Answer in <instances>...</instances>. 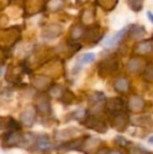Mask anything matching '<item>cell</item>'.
<instances>
[{"instance_id":"1","label":"cell","mask_w":153,"mask_h":154,"mask_svg":"<svg viewBox=\"0 0 153 154\" xmlns=\"http://www.w3.org/2000/svg\"><path fill=\"white\" fill-rule=\"evenodd\" d=\"M109 120H110V124L115 129L118 131H124L126 130L128 124L130 123V118L129 114L126 111H121L118 113L109 114Z\"/></svg>"},{"instance_id":"2","label":"cell","mask_w":153,"mask_h":154,"mask_svg":"<svg viewBox=\"0 0 153 154\" xmlns=\"http://www.w3.org/2000/svg\"><path fill=\"white\" fill-rule=\"evenodd\" d=\"M118 61L115 58H107L99 65V75L103 78H106L108 75H111L118 71Z\"/></svg>"},{"instance_id":"3","label":"cell","mask_w":153,"mask_h":154,"mask_svg":"<svg viewBox=\"0 0 153 154\" xmlns=\"http://www.w3.org/2000/svg\"><path fill=\"white\" fill-rule=\"evenodd\" d=\"M84 126L86 128H88V129L94 130L98 133H105L107 131V129H108L107 124L104 121L96 118L93 114H90V116H86L85 121H84Z\"/></svg>"},{"instance_id":"4","label":"cell","mask_w":153,"mask_h":154,"mask_svg":"<svg viewBox=\"0 0 153 154\" xmlns=\"http://www.w3.org/2000/svg\"><path fill=\"white\" fill-rule=\"evenodd\" d=\"M35 106H36V110L42 114H49L51 111L50 102H49L48 97L45 95L44 93H41V94L36 97Z\"/></svg>"},{"instance_id":"5","label":"cell","mask_w":153,"mask_h":154,"mask_svg":"<svg viewBox=\"0 0 153 154\" xmlns=\"http://www.w3.org/2000/svg\"><path fill=\"white\" fill-rule=\"evenodd\" d=\"M146 102L139 95H131L128 100V109L134 113H141L145 110Z\"/></svg>"},{"instance_id":"6","label":"cell","mask_w":153,"mask_h":154,"mask_svg":"<svg viewBox=\"0 0 153 154\" xmlns=\"http://www.w3.org/2000/svg\"><path fill=\"white\" fill-rule=\"evenodd\" d=\"M125 108V103L124 100L121 97H112L106 101L105 104V109L109 114L112 113H118V112L124 111Z\"/></svg>"},{"instance_id":"7","label":"cell","mask_w":153,"mask_h":154,"mask_svg":"<svg viewBox=\"0 0 153 154\" xmlns=\"http://www.w3.org/2000/svg\"><path fill=\"white\" fill-rule=\"evenodd\" d=\"M88 103H89V106L93 111L96 110H99L106 104V97H105V94L103 92L96 91L93 92L88 97Z\"/></svg>"},{"instance_id":"8","label":"cell","mask_w":153,"mask_h":154,"mask_svg":"<svg viewBox=\"0 0 153 154\" xmlns=\"http://www.w3.org/2000/svg\"><path fill=\"white\" fill-rule=\"evenodd\" d=\"M3 136L4 144H6L10 147L17 146L24 140V135H22L19 131H10L8 133L4 134Z\"/></svg>"},{"instance_id":"9","label":"cell","mask_w":153,"mask_h":154,"mask_svg":"<svg viewBox=\"0 0 153 154\" xmlns=\"http://www.w3.org/2000/svg\"><path fill=\"white\" fill-rule=\"evenodd\" d=\"M88 136L89 135L72 140H69V142L63 144L60 148H63V149H65V150H82V149L84 148V146H85V143H86V140H87Z\"/></svg>"},{"instance_id":"10","label":"cell","mask_w":153,"mask_h":154,"mask_svg":"<svg viewBox=\"0 0 153 154\" xmlns=\"http://www.w3.org/2000/svg\"><path fill=\"white\" fill-rule=\"evenodd\" d=\"M34 146H35V148L37 149V150L42 151V152L48 151L49 149L53 147L48 135H40V136H38V137H36Z\"/></svg>"},{"instance_id":"11","label":"cell","mask_w":153,"mask_h":154,"mask_svg":"<svg viewBox=\"0 0 153 154\" xmlns=\"http://www.w3.org/2000/svg\"><path fill=\"white\" fill-rule=\"evenodd\" d=\"M145 61L143 59H141V58H132L128 62V70L132 73L142 72L145 69Z\"/></svg>"},{"instance_id":"12","label":"cell","mask_w":153,"mask_h":154,"mask_svg":"<svg viewBox=\"0 0 153 154\" xmlns=\"http://www.w3.org/2000/svg\"><path fill=\"white\" fill-rule=\"evenodd\" d=\"M62 34V27L59 24H50L43 31V37L46 39H55Z\"/></svg>"},{"instance_id":"13","label":"cell","mask_w":153,"mask_h":154,"mask_svg":"<svg viewBox=\"0 0 153 154\" xmlns=\"http://www.w3.org/2000/svg\"><path fill=\"white\" fill-rule=\"evenodd\" d=\"M113 88L116 92L122 93V94H125L129 91V88H130V84H129V81L124 77L118 78V79L115 81L113 83Z\"/></svg>"},{"instance_id":"14","label":"cell","mask_w":153,"mask_h":154,"mask_svg":"<svg viewBox=\"0 0 153 154\" xmlns=\"http://www.w3.org/2000/svg\"><path fill=\"white\" fill-rule=\"evenodd\" d=\"M131 124L134 126H139V127H151L152 125V119L150 116L147 114H139L136 116L130 121Z\"/></svg>"},{"instance_id":"15","label":"cell","mask_w":153,"mask_h":154,"mask_svg":"<svg viewBox=\"0 0 153 154\" xmlns=\"http://www.w3.org/2000/svg\"><path fill=\"white\" fill-rule=\"evenodd\" d=\"M153 51V41L152 40H145L141 41L135 46V51L139 55H147Z\"/></svg>"},{"instance_id":"16","label":"cell","mask_w":153,"mask_h":154,"mask_svg":"<svg viewBox=\"0 0 153 154\" xmlns=\"http://www.w3.org/2000/svg\"><path fill=\"white\" fill-rule=\"evenodd\" d=\"M129 37L132 39H142L146 35V29L142 25L132 24L129 27Z\"/></svg>"},{"instance_id":"17","label":"cell","mask_w":153,"mask_h":154,"mask_svg":"<svg viewBox=\"0 0 153 154\" xmlns=\"http://www.w3.org/2000/svg\"><path fill=\"white\" fill-rule=\"evenodd\" d=\"M126 34V29H123L121 31H118L116 34H115L113 36L108 37L106 40L104 41V45L106 47H111V46H115L116 43L121 40V39L124 37V35Z\"/></svg>"},{"instance_id":"18","label":"cell","mask_w":153,"mask_h":154,"mask_svg":"<svg viewBox=\"0 0 153 154\" xmlns=\"http://www.w3.org/2000/svg\"><path fill=\"white\" fill-rule=\"evenodd\" d=\"M35 86L40 90H46L48 88H50L51 85V80L48 79L47 77H43V75H39L34 81Z\"/></svg>"},{"instance_id":"19","label":"cell","mask_w":153,"mask_h":154,"mask_svg":"<svg viewBox=\"0 0 153 154\" xmlns=\"http://www.w3.org/2000/svg\"><path fill=\"white\" fill-rule=\"evenodd\" d=\"M36 120V111L34 109H27L21 114V121L26 126H32Z\"/></svg>"},{"instance_id":"20","label":"cell","mask_w":153,"mask_h":154,"mask_svg":"<svg viewBox=\"0 0 153 154\" xmlns=\"http://www.w3.org/2000/svg\"><path fill=\"white\" fill-rule=\"evenodd\" d=\"M86 41H91V42H98L99 39H101V34H100V27L99 26H93L90 27L88 29V32H86Z\"/></svg>"},{"instance_id":"21","label":"cell","mask_w":153,"mask_h":154,"mask_svg":"<svg viewBox=\"0 0 153 154\" xmlns=\"http://www.w3.org/2000/svg\"><path fill=\"white\" fill-rule=\"evenodd\" d=\"M60 100H61L62 103L65 104V105H70V104H74V102L76 101V95L70 91V90L64 89L61 97H60Z\"/></svg>"},{"instance_id":"22","label":"cell","mask_w":153,"mask_h":154,"mask_svg":"<svg viewBox=\"0 0 153 154\" xmlns=\"http://www.w3.org/2000/svg\"><path fill=\"white\" fill-rule=\"evenodd\" d=\"M118 1V0H96V4L101 6L103 10L109 12V11L113 10L115 8Z\"/></svg>"},{"instance_id":"23","label":"cell","mask_w":153,"mask_h":154,"mask_svg":"<svg viewBox=\"0 0 153 154\" xmlns=\"http://www.w3.org/2000/svg\"><path fill=\"white\" fill-rule=\"evenodd\" d=\"M94 59H96V55L93 53H87V54H84L83 56H81L79 59V62H78L77 66H82L84 64H89V63L93 62Z\"/></svg>"},{"instance_id":"24","label":"cell","mask_w":153,"mask_h":154,"mask_svg":"<svg viewBox=\"0 0 153 154\" xmlns=\"http://www.w3.org/2000/svg\"><path fill=\"white\" fill-rule=\"evenodd\" d=\"M143 79L149 83H153V64L146 65L143 70Z\"/></svg>"},{"instance_id":"25","label":"cell","mask_w":153,"mask_h":154,"mask_svg":"<svg viewBox=\"0 0 153 154\" xmlns=\"http://www.w3.org/2000/svg\"><path fill=\"white\" fill-rule=\"evenodd\" d=\"M144 0H128L129 8L133 11V12H139L143 8Z\"/></svg>"},{"instance_id":"26","label":"cell","mask_w":153,"mask_h":154,"mask_svg":"<svg viewBox=\"0 0 153 154\" xmlns=\"http://www.w3.org/2000/svg\"><path fill=\"white\" fill-rule=\"evenodd\" d=\"M84 34V31L83 29H82L81 26H74L72 29V32H70V36H72V39H75V40H77V39L81 38L82 36H83Z\"/></svg>"},{"instance_id":"27","label":"cell","mask_w":153,"mask_h":154,"mask_svg":"<svg viewBox=\"0 0 153 154\" xmlns=\"http://www.w3.org/2000/svg\"><path fill=\"white\" fill-rule=\"evenodd\" d=\"M115 144L116 145V146L121 147V148H126V147L129 146V144H130V143H129L128 140H127L125 137H123V136L118 135V136H116V137H115Z\"/></svg>"},{"instance_id":"28","label":"cell","mask_w":153,"mask_h":154,"mask_svg":"<svg viewBox=\"0 0 153 154\" xmlns=\"http://www.w3.org/2000/svg\"><path fill=\"white\" fill-rule=\"evenodd\" d=\"M62 5H63V1L62 0H50L48 3V8L53 11L59 10V8H61Z\"/></svg>"},{"instance_id":"29","label":"cell","mask_w":153,"mask_h":154,"mask_svg":"<svg viewBox=\"0 0 153 154\" xmlns=\"http://www.w3.org/2000/svg\"><path fill=\"white\" fill-rule=\"evenodd\" d=\"M130 154H151L149 151L141 148V147H132L130 148Z\"/></svg>"},{"instance_id":"30","label":"cell","mask_w":153,"mask_h":154,"mask_svg":"<svg viewBox=\"0 0 153 154\" xmlns=\"http://www.w3.org/2000/svg\"><path fill=\"white\" fill-rule=\"evenodd\" d=\"M109 152H110V150L108 148H101L96 154H109Z\"/></svg>"},{"instance_id":"31","label":"cell","mask_w":153,"mask_h":154,"mask_svg":"<svg viewBox=\"0 0 153 154\" xmlns=\"http://www.w3.org/2000/svg\"><path fill=\"white\" fill-rule=\"evenodd\" d=\"M147 15H148V18L150 19V21H151V22L153 23V14H152L151 12H148Z\"/></svg>"},{"instance_id":"32","label":"cell","mask_w":153,"mask_h":154,"mask_svg":"<svg viewBox=\"0 0 153 154\" xmlns=\"http://www.w3.org/2000/svg\"><path fill=\"white\" fill-rule=\"evenodd\" d=\"M109 154H121V153L118 152V150H112V151H110V152H109Z\"/></svg>"},{"instance_id":"33","label":"cell","mask_w":153,"mask_h":154,"mask_svg":"<svg viewBox=\"0 0 153 154\" xmlns=\"http://www.w3.org/2000/svg\"><path fill=\"white\" fill-rule=\"evenodd\" d=\"M86 1H88V0H77V3H84Z\"/></svg>"},{"instance_id":"34","label":"cell","mask_w":153,"mask_h":154,"mask_svg":"<svg viewBox=\"0 0 153 154\" xmlns=\"http://www.w3.org/2000/svg\"><path fill=\"white\" fill-rule=\"evenodd\" d=\"M149 143H151V144H153V136H151V137L149 138Z\"/></svg>"},{"instance_id":"35","label":"cell","mask_w":153,"mask_h":154,"mask_svg":"<svg viewBox=\"0 0 153 154\" xmlns=\"http://www.w3.org/2000/svg\"><path fill=\"white\" fill-rule=\"evenodd\" d=\"M2 75V69L0 68V75Z\"/></svg>"}]
</instances>
